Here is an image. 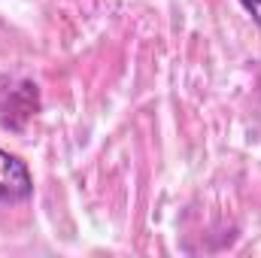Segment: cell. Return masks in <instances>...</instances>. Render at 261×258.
<instances>
[{
    "label": "cell",
    "mask_w": 261,
    "mask_h": 258,
    "mask_svg": "<svg viewBox=\"0 0 261 258\" xmlns=\"http://www.w3.org/2000/svg\"><path fill=\"white\" fill-rule=\"evenodd\" d=\"M31 194H34V176H31L28 164L18 155L0 149V200L21 203Z\"/></svg>",
    "instance_id": "1"
},
{
    "label": "cell",
    "mask_w": 261,
    "mask_h": 258,
    "mask_svg": "<svg viewBox=\"0 0 261 258\" xmlns=\"http://www.w3.org/2000/svg\"><path fill=\"white\" fill-rule=\"evenodd\" d=\"M240 3H243V9L252 15V21L261 28V0H240Z\"/></svg>",
    "instance_id": "2"
}]
</instances>
